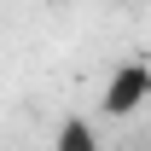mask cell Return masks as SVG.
Masks as SVG:
<instances>
[{
    "label": "cell",
    "mask_w": 151,
    "mask_h": 151,
    "mask_svg": "<svg viewBox=\"0 0 151 151\" xmlns=\"http://www.w3.org/2000/svg\"><path fill=\"white\" fill-rule=\"evenodd\" d=\"M52 151H99V134H93V122H81V116H64V122H58V139H52Z\"/></svg>",
    "instance_id": "obj_2"
},
{
    "label": "cell",
    "mask_w": 151,
    "mask_h": 151,
    "mask_svg": "<svg viewBox=\"0 0 151 151\" xmlns=\"http://www.w3.org/2000/svg\"><path fill=\"white\" fill-rule=\"evenodd\" d=\"M151 99V64H122V70L105 81V116H134L139 105Z\"/></svg>",
    "instance_id": "obj_1"
}]
</instances>
